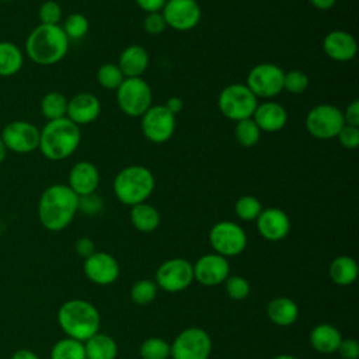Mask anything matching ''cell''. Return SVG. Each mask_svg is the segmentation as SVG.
Here are the masks:
<instances>
[{"label": "cell", "mask_w": 359, "mask_h": 359, "mask_svg": "<svg viewBox=\"0 0 359 359\" xmlns=\"http://www.w3.org/2000/svg\"><path fill=\"white\" fill-rule=\"evenodd\" d=\"M337 139L342 147L356 149L359 146V126H352L345 123L342 129L338 132Z\"/></svg>", "instance_id": "cell-42"}, {"label": "cell", "mask_w": 359, "mask_h": 359, "mask_svg": "<svg viewBox=\"0 0 359 359\" xmlns=\"http://www.w3.org/2000/svg\"><path fill=\"white\" fill-rule=\"evenodd\" d=\"M22 65V50L10 41H0V77H11L17 74Z\"/></svg>", "instance_id": "cell-29"}, {"label": "cell", "mask_w": 359, "mask_h": 359, "mask_svg": "<svg viewBox=\"0 0 359 359\" xmlns=\"http://www.w3.org/2000/svg\"><path fill=\"white\" fill-rule=\"evenodd\" d=\"M266 316L273 324L279 327H289L296 323L299 317V307L296 302L289 297H275L266 306Z\"/></svg>", "instance_id": "cell-25"}, {"label": "cell", "mask_w": 359, "mask_h": 359, "mask_svg": "<svg viewBox=\"0 0 359 359\" xmlns=\"http://www.w3.org/2000/svg\"><path fill=\"white\" fill-rule=\"evenodd\" d=\"M50 359H86L84 342L70 337L62 338L52 346Z\"/></svg>", "instance_id": "cell-31"}, {"label": "cell", "mask_w": 359, "mask_h": 359, "mask_svg": "<svg viewBox=\"0 0 359 359\" xmlns=\"http://www.w3.org/2000/svg\"><path fill=\"white\" fill-rule=\"evenodd\" d=\"M67 185L77 196L95 192L100 185V171L97 165L87 160L76 163L70 168Z\"/></svg>", "instance_id": "cell-21"}, {"label": "cell", "mask_w": 359, "mask_h": 359, "mask_svg": "<svg viewBox=\"0 0 359 359\" xmlns=\"http://www.w3.org/2000/svg\"><path fill=\"white\" fill-rule=\"evenodd\" d=\"M309 76L299 69H293L289 72H285L283 74V90L292 93V94H302L309 87Z\"/></svg>", "instance_id": "cell-38"}, {"label": "cell", "mask_w": 359, "mask_h": 359, "mask_svg": "<svg viewBox=\"0 0 359 359\" xmlns=\"http://www.w3.org/2000/svg\"><path fill=\"white\" fill-rule=\"evenodd\" d=\"M309 1H310V4L314 8L323 10V11L332 8L335 6V3H337V0H309Z\"/></svg>", "instance_id": "cell-49"}, {"label": "cell", "mask_w": 359, "mask_h": 359, "mask_svg": "<svg viewBox=\"0 0 359 359\" xmlns=\"http://www.w3.org/2000/svg\"><path fill=\"white\" fill-rule=\"evenodd\" d=\"M330 278L335 285L349 286L358 279L359 268L356 261L349 255H339L332 259L328 269Z\"/></svg>", "instance_id": "cell-26"}, {"label": "cell", "mask_w": 359, "mask_h": 359, "mask_svg": "<svg viewBox=\"0 0 359 359\" xmlns=\"http://www.w3.org/2000/svg\"><path fill=\"white\" fill-rule=\"evenodd\" d=\"M307 132L320 140L337 137L338 132L345 125L342 111L332 104H318L313 107L306 115Z\"/></svg>", "instance_id": "cell-8"}, {"label": "cell", "mask_w": 359, "mask_h": 359, "mask_svg": "<svg viewBox=\"0 0 359 359\" xmlns=\"http://www.w3.org/2000/svg\"><path fill=\"white\" fill-rule=\"evenodd\" d=\"M7 153H8V150H7V147H6V144L3 143V140H1V137H0V164L6 160V157H7Z\"/></svg>", "instance_id": "cell-51"}, {"label": "cell", "mask_w": 359, "mask_h": 359, "mask_svg": "<svg viewBox=\"0 0 359 359\" xmlns=\"http://www.w3.org/2000/svg\"><path fill=\"white\" fill-rule=\"evenodd\" d=\"M160 220L158 210L147 202L130 206V222L133 227L142 233L154 231L160 226Z\"/></svg>", "instance_id": "cell-28"}, {"label": "cell", "mask_w": 359, "mask_h": 359, "mask_svg": "<svg viewBox=\"0 0 359 359\" xmlns=\"http://www.w3.org/2000/svg\"><path fill=\"white\" fill-rule=\"evenodd\" d=\"M342 341V335L332 324H318L310 332V345L320 353H334Z\"/></svg>", "instance_id": "cell-24"}, {"label": "cell", "mask_w": 359, "mask_h": 359, "mask_svg": "<svg viewBox=\"0 0 359 359\" xmlns=\"http://www.w3.org/2000/svg\"><path fill=\"white\" fill-rule=\"evenodd\" d=\"M344 115V121L346 125H352V126H359V101L353 100L351 101L345 111H342Z\"/></svg>", "instance_id": "cell-45"}, {"label": "cell", "mask_w": 359, "mask_h": 359, "mask_svg": "<svg viewBox=\"0 0 359 359\" xmlns=\"http://www.w3.org/2000/svg\"><path fill=\"white\" fill-rule=\"evenodd\" d=\"M63 32L70 39H81L87 35L90 29V21L88 18L81 13H72L67 15V18L63 21L62 25Z\"/></svg>", "instance_id": "cell-35"}, {"label": "cell", "mask_w": 359, "mask_h": 359, "mask_svg": "<svg viewBox=\"0 0 359 359\" xmlns=\"http://www.w3.org/2000/svg\"><path fill=\"white\" fill-rule=\"evenodd\" d=\"M149 52L142 45H130L125 48L118 60V67L121 69L125 79L128 77H142V74L149 67Z\"/></svg>", "instance_id": "cell-23"}, {"label": "cell", "mask_w": 359, "mask_h": 359, "mask_svg": "<svg viewBox=\"0 0 359 359\" xmlns=\"http://www.w3.org/2000/svg\"><path fill=\"white\" fill-rule=\"evenodd\" d=\"M226 293L233 300H243L250 294V283L244 276L233 275L227 276V279L223 282Z\"/></svg>", "instance_id": "cell-39"}, {"label": "cell", "mask_w": 359, "mask_h": 359, "mask_svg": "<svg viewBox=\"0 0 359 359\" xmlns=\"http://www.w3.org/2000/svg\"><path fill=\"white\" fill-rule=\"evenodd\" d=\"M234 137L240 146L252 147L259 142L261 130L252 118H247V119L236 122Z\"/></svg>", "instance_id": "cell-32"}, {"label": "cell", "mask_w": 359, "mask_h": 359, "mask_svg": "<svg viewBox=\"0 0 359 359\" xmlns=\"http://www.w3.org/2000/svg\"><path fill=\"white\" fill-rule=\"evenodd\" d=\"M4 1V3H10V1H14V0H0V3Z\"/></svg>", "instance_id": "cell-53"}, {"label": "cell", "mask_w": 359, "mask_h": 359, "mask_svg": "<svg viewBox=\"0 0 359 359\" xmlns=\"http://www.w3.org/2000/svg\"><path fill=\"white\" fill-rule=\"evenodd\" d=\"M84 275L95 285L107 286L114 283L119 276L118 261L105 251H95L83 264Z\"/></svg>", "instance_id": "cell-17"}, {"label": "cell", "mask_w": 359, "mask_h": 359, "mask_svg": "<svg viewBox=\"0 0 359 359\" xmlns=\"http://www.w3.org/2000/svg\"><path fill=\"white\" fill-rule=\"evenodd\" d=\"M161 14L167 27L187 32L201 22L202 8L196 0H167Z\"/></svg>", "instance_id": "cell-15"}, {"label": "cell", "mask_w": 359, "mask_h": 359, "mask_svg": "<svg viewBox=\"0 0 359 359\" xmlns=\"http://www.w3.org/2000/svg\"><path fill=\"white\" fill-rule=\"evenodd\" d=\"M123 80H125V76L122 74L118 65L104 63L97 70V81L102 88L116 91Z\"/></svg>", "instance_id": "cell-36"}, {"label": "cell", "mask_w": 359, "mask_h": 359, "mask_svg": "<svg viewBox=\"0 0 359 359\" xmlns=\"http://www.w3.org/2000/svg\"><path fill=\"white\" fill-rule=\"evenodd\" d=\"M255 222L258 233L268 241H280L290 231V219L279 208L262 209Z\"/></svg>", "instance_id": "cell-18"}, {"label": "cell", "mask_w": 359, "mask_h": 359, "mask_svg": "<svg viewBox=\"0 0 359 359\" xmlns=\"http://www.w3.org/2000/svg\"><path fill=\"white\" fill-rule=\"evenodd\" d=\"M67 98L59 91L46 93L39 104L41 114L46 121H55L66 116L67 112Z\"/></svg>", "instance_id": "cell-30"}, {"label": "cell", "mask_w": 359, "mask_h": 359, "mask_svg": "<svg viewBox=\"0 0 359 359\" xmlns=\"http://www.w3.org/2000/svg\"><path fill=\"white\" fill-rule=\"evenodd\" d=\"M151 88L142 77H128L116 90L119 109L132 118L142 116L153 104Z\"/></svg>", "instance_id": "cell-7"}, {"label": "cell", "mask_w": 359, "mask_h": 359, "mask_svg": "<svg viewBox=\"0 0 359 359\" xmlns=\"http://www.w3.org/2000/svg\"><path fill=\"white\" fill-rule=\"evenodd\" d=\"M154 282L168 293L182 292L194 282V266L185 258H170L156 271Z\"/></svg>", "instance_id": "cell-13"}, {"label": "cell", "mask_w": 359, "mask_h": 359, "mask_svg": "<svg viewBox=\"0 0 359 359\" xmlns=\"http://www.w3.org/2000/svg\"><path fill=\"white\" fill-rule=\"evenodd\" d=\"M164 105H165V108H167L171 114L177 115L178 112H181V109H182V107H184V102H182V100H181L180 97L172 95V97H170V98L165 101Z\"/></svg>", "instance_id": "cell-48"}, {"label": "cell", "mask_w": 359, "mask_h": 359, "mask_svg": "<svg viewBox=\"0 0 359 359\" xmlns=\"http://www.w3.org/2000/svg\"><path fill=\"white\" fill-rule=\"evenodd\" d=\"M283 74L285 72L275 63H258L248 72L245 86L257 98L271 100L283 91Z\"/></svg>", "instance_id": "cell-9"}, {"label": "cell", "mask_w": 359, "mask_h": 359, "mask_svg": "<svg viewBox=\"0 0 359 359\" xmlns=\"http://www.w3.org/2000/svg\"><path fill=\"white\" fill-rule=\"evenodd\" d=\"M272 359H297V358L293 356V355H289V353H282V355H278V356H275Z\"/></svg>", "instance_id": "cell-52"}, {"label": "cell", "mask_w": 359, "mask_h": 359, "mask_svg": "<svg viewBox=\"0 0 359 359\" xmlns=\"http://www.w3.org/2000/svg\"><path fill=\"white\" fill-rule=\"evenodd\" d=\"M102 209H104V201L95 192L79 196L77 212H81L86 216H95L101 213Z\"/></svg>", "instance_id": "cell-41"}, {"label": "cell", "mask_w": 359, "mask_h": 359, "mask_svg": "<svg viewBox=\"0 0 359 359\" xmlns=\"http://www.w3.org/2000/svg\"><path fill=\"white\" fill-rule=\"evenodd\" d=\"M11 359H39L38 355L29 349H18L17 352L13 353Z\"/></svg>", "instance_id": "cell-50"}, {"label": "cell", "mask_w": 359, "mask_h": 359, "mask_svg": "<svg viewBox=\"0 0 359 359\" xmlns=\"http://www.w3.org/2000/svg\"><path fill=\"white\" fill-rule=\"evenodd\" d=\"M209 244L216 254L223 257H236L247 247V234L241 226L234 222L223 220L209 231Z\"/></svg>", "instance_id": "cell-11"}, {"label": "cell", "mask_w": 359, "mask_h": 359, "mask_svg": "<svg viewBox=\"0 0 359 359\" xmlns=\"http://www.w3.org/2000/svg\"><path fill=\"white\" fill-rule=\"evenodd\" d=\"M143 28L150 35L161 34L167 28V24L163 18L161 11L160 13H149L143 20Z\"/></svg>", "instance_id": "cell-43"}, {"label": "cell", "mask_w": 359, "mask_h": 359, "mask_svg": "<svg viewBox=\"0 0 359 359\" xmlns=\"http://www.w3.org/2000/svg\"><path fill=\"white\" fill-rule=\"evenodd\" d=\"M101 114V102L93 93H79L67 101L66 118L77 126L94 122Z\"/></svg>", "instance_id": "cell-19"}, {"label": "cell", "mask_w": 359, "mask_h": 359, "mask_svg": "<svg viewBox=\"0 0 359 359\" xmlns=\"http://www.w3.org/2000/svg\"><path fill=\"white\" fill-rule=\"evenodd\" d=\"M140 356L142 359H168L171 346L160 337H150L140 345Z\"/></svg>", "instance_id": "cell-34"}, {"label": "cell", "mask_w": 359, "mask_h": 359, "mask_svg": "<svg viewBox=\"0 0 359 359\" xmlns=\"http://www.w3.org/2000/svg\"><path fill=\"white\" fill-rule=\"evenodd\" d=\"M57 323L67 337L84 342L98 332L101 317L93 303L72 299L59 307Z\"/></svg>", "instance_id": "cell-4"}, {"label": "cell", "mask_w": 359, "mask_h": 359, "mask_svg": "<svg viewBox=\"0 0 359 359\" xmlns=\"http://www.w3.org/2000/svg\"><path fill=\"white\" fill-rule=\"evenodd\" d=\"M140 10L149 13H160L167 0H135Z\"/></svg>", "instance_id": "cell-47"}, {"label": "cell", "mask_w": 359, "mask_h": 359, "mask_svg": "<svg viewBox=\"0 0 359 359\" xmlns=\"http://www.w3.org/2000/svg\"><path fill=\"white\" fill-rule=\"evenodd\" d=\"M257 105L258 98L243 83H231L226 86L217 98L220 112L234 122L251 118Z\"/></svg>", "instance_id": "cell-6"}, {"label": "cell", "mask_w": 359, "mask_h": 359, "mask_svg": "<svg viewBox=\"0 0 359 359\" xmlns=\"http://www.w3.org/2000/svg\"><path fill=\"white\" fill-rule=\"evenodd\" d=\"M80 140V126L65 116L45 123L39 132L38 149L48 160L59 161L70 157L77 150Z\"/></svg>", "instance_id": "cell-3"}, {"label": "cell", "mask_w": 359, "mask_h": 359, "mask_svg": "<svg viewBox=\"0 0 359 359\" xmlns=\"http://www.w3.org/2000/svg\"><path fill=\"white\" fill-rule=\"evenodd\" d=\"M69 50V38L60 25H36L25 39V53L39 66L59 63Z\"/></svg>", "instance_id": "cell-2"}, {"label": "cell", "mask_w": 359, "mask_h": 359, "mask_svg": "<svg viewBox=\"0 0 359 359\" xmlns=\"http://www.w3.org/2000/svg\"><path fill=\"white\" fill-rule=\"evenodd\" d=\"M74 250L77 252V255H80L81 258H88L91 254L95 252V244L91 238L88 237H80L76 244H74Z\"/></svg>", "instance_id": "cell-46"}, {"label": "cell", "mask_w": 359, "mask_h": 359, "mask_svg": "<svg viewBox=\"0 0 359 359\" xmlns=\"http://www.w3.org/2000/svg\"><path fill=\"white\" fill-rule=\"evenodd\" d=\"M86 359H115L118 355V345L112 337L97 332L84 341Z\"/></svg>", "instance_id": "cell-27"}, {"label": "cell", "mask_w": 359, "mask_h": 359, "mask_svg": "<svg viewBox=\"0 0 359 359\" xmlns=\"http://www.w3.org/2000/svg\"><path fill=\"white\" fill-rule=\"evenodd\" d=\"M39 132L41 129L28 121H11L3 128L0 137L8 151L28 154L38 149Z\"/></svg>", "instance_id": "cell-14"}, {"label": "cell", "mask_w": 359, "mask_h": 359, "mask_svg": "<svg viewBox=\"0 0 359 359\" xmlns=\"http://www.w3.org/2000/svg\"><path fill=\"white\" fill-rule=\"evenodd\" d=\"M262 210V205L258 198L252 195H243L236 201L234 212L244 222H252Z\"/></svg>", "instance_id": "cell-37"}, {"label": "cell", "mask_w": 359, "mask_h": 359, "mask_svg": "<svg viewBox=\"0 0 359 359\" xmlns=\"http://www.w3.org/2000/svg\"><path fill=\"white\" fill-rule=\"evenodd\" d=\"M172 359H209L212 352V339L209 334L199 327L182 330L170 344Z\"/></svg>", "instance_id": "cell-10"}, {"label": "cell", "mask_w": 359, "mask_h": 359, "mask_svg": "<svg viewBox=\"0 0 359 359\" xmlns=\"http://www.w3.org/2000/svg\"><path fill=\"white\" fill-rule=\"evenodd\" d=\"M38 17L41 24L45 25H59L62 20V7L55 0H46L39 6Z\"/></svg>", "instance_id": "cell-40"}, {"label": "cell", "mask_w": 359, "mask_h": 359, "mask_svg": "<svg viewBox=\"0 0 359 359\" xmlns=\"http://www.w3.org/2000/svg\"><path fill=\"white\" fill-rule=\"evenodd\" d=\"M337 352L341 355L342 359H358L359 358V342L352 338L342 339Z\"/></svg>", "instance_id": "cell-44"}, {"label": "cell", "mask_w": 359, "mask_h": 359, "mask_svg": "<svg viewBox=\"0 0 359 359\" xmlns=\"http://www.w3.org/2000/svg\"><path fill=\"white\" fill-rule=\"evenodd\" d=\"M140 118L142 133L149 142L163 144L172 137L177 121L164 104L151 105Z\"/></svg>", "instance_id": "cell-12"}, {"label": "cell", "mask_w": 359, "mask_h": 359, "mask_svg": "<svg viewBox=\"0 0 359 359\" xmlns=\"http://www.w3.org/2000/svg\"><path fill=\"white\" fill-rule=\"evenodd\" d=\"M79 196L67 184H52L39 196L38 219L49 231L66 229L77 213Z\"/></svg>", "instance_id": "cell-1"}, {"label": "cell", "mask_w": 359, "mask_h": 359, "mask_svg": "<svg viewBox=\"0 0 359 359\" xmlns=\"http://www.w3.org/2000/svg\"><path fill=\"white\" fill-rule=\"evenodd\" d=\"M251 118L261 132L276 133L285 128L287 122V112L282 104L269 100L258 104Z\"/></svg>", "instance_id": "cell-22"}, {"label": "cell", "mask_w": 359, "mask_h": 359, "mask_svg": "<svg viewBox=\"0 0 359 359\" xmlns=\"http://www.w3.org/2000/svg\"><path fill=\"white\" fill-rule=\"evenodd\" d=\"M194 266V280L205 286H216L223 283L230 272V265L226 257L216 252H209L196 259Z\"/></svg>", "instance_id": "cell-16"}, {"label": "cell", "mask_w": 359, "mask_h": 359, "mask_svg": "<svg viewBox=\"0 0 359 359\" xmlns=\"http://www.w3.org/2000/svg\"><path fill=\"white\" fill-rule=\"evenodd\" d=\"M323 50L335 62H349L356 56L358 42L352 34L342 29H334L324 36Z\"/></svg>", "instance_id": "cell-20"}, {"label": "cell", "mask_w": 359, "mask_h": 359, "mask_svg": "<svg viewBox=\"0 0 359 359\" xmlns=\"http://www.w3.org/2000/svg\"><path fill=\"white\" fill-rule=\"evenodd\" d=\"M154 175L147 167L126 165L114 178V194L121 203L135 206L147 201L154 191Z\"/></svg>", "instance_id": "cell-5"}, {"label": "cell", "mask_w": 359, "mask_h": 359, "mask_svg": "<svg viewBox=\"0 0 359 359\" xmlns=\"http://www.w3.org/2000/svg\"><path fill=\"white\" fill-rule=\"evenodd\" d=\"M157 285L151 279H139L130 287V299L137 306H147L150 304L157 296Z\"/></svg>", "instance_id": "cell-33"}]
</instances>
